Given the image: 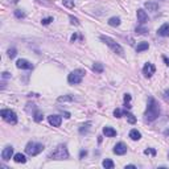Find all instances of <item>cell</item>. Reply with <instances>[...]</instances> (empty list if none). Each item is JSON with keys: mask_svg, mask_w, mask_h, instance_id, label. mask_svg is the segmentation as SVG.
Returning a JSON list of instances; mask_svg holds the SVG:
<instances>
[{"mask_svg": "<svg viewBox=\"0 0 169 169\" xmlns=\"http://www.w3.org/2000/svg\"><path fill=\"white\" fill-rule=\"evenodd\" d=\"M144 116H145V120H148V122H153V120H156L160 116V107L155 98L152 97L148 98V106H147V110H145Z\"/></svg>", "mask_w": 169, "mask_h": 169, "instance_id": "6da1fadb", "label": "cell"}, {"mask_svg": "<svg viewBox=\"0 0 169 169\" xmlns=\"http://www.w3.org/2000/svg\"><path fill=\"white\" fill-rule=\"evenodd\" d=\"M69 151H67L66 144H60L57 145V148L53 152H50V155L48 156V159L50 160H67L69 159Z\"/></svg>", "mask_w": 169, "mask_h": 169, "instance_id": "7a4b0ae2", "label": "cell"}, {"mask_svg": "<svg viewBox=\"0 0 169 169\" xmlns=\"http://www.w3.org/2000/svg\"><path fill=\"white\" fill-rule=\"evenodd\" d=\"M100 41H103L105 44L107 45L108 48H111V50L114 53H116L118 56H124V49H123V46L122 45H119L115 40H112L111 37H108V36H105V35H102L100 36Z\"/></svg>", "mask_w": 169, "mask_h": 169, "instance_id": "3957f363", "label": "cell"}, {"mask_svg": "<svg viewBox=\"0 0 169 169\" xmlns=\"http://www.w3.org/2000/svg\"><path fill=\"white\" fill-rule=\"evenodd\" d=\"M84 74H86L84 69H75V70H73V72L67 75V82H69L70 84H79L81 82H82Z\"/></svg>", "mask_w": 169, "mask_h": 169, "instance_id": "277c9868", "label": "cell"}, {"mask_svg": "<svg viewBox=\"0 0 169 169\" xmlns=\"http://www.w3.org/2000/svg\"><path fill=\"white\" fill-rule=\"evenodd\" d=\"M44 144L41 143H36V142H29L25 145V153L29 156H37L38 153H41L44 151Z\"/></svg>", "mask_w": 169, "mask_h": 169, "instance_id": "5b68a950", "label": "cell"}, {"mask_svg": "<svg viewBox=\"0 0 169 169\" xmlns=\"http://www.w3.org/2000/svg\"><path fill=\"white\" fill-rule=\"evenodd\" d=\"M0 116L3 118V120H5L7 123H9V124L15 126L16 123H17V115H16L15 111H12V110L9 108H4L0 111Z\"/></svg>", "mask_w": 169, "mask_h": 169, "instance_id": "8992f818", "label": "cell"}, {"mask_svg": "<svg viewBox=\"0 0 169 169\" xmlns=\"http://www.w3.org/2000/svg\"><path fill=\"white\" fill-rule=\"evenodd\" d=\"M155 72H156V67L151 62H147L144 65V67H143V74H144L145 78H151L155 74Z\"/></svg>", "mask_w": 169, "mask_h": 169, "instance_id": "52a82bcc", "label": "cell"}, {"mask_svg": "<svg viewBox=\"0 0 169 169\" xmlns=\"http://www.w3.org/2000/svg\"><path fill=\"white\" fill-rule=\"evenodd\" d=\"M12 156H13V147L12 145H7V147L1 151V159L4 160V161H8V160H11Z\"/></svg>", "mask_w": 169, "mask_h": 169, "instance_id": "ba28073f", "label": "cell"}, {"mask_svg": "<svg viewBox=\"0 0 169 169\" xmlns=\"http://www.w3.org/2000/svg\"><path fill=\"white\" fill-rule=\"evenodd\" d=\"M16 67H19V69L30 70V69H33V64H32V62H29L28 60L20 58V60H17V62H16Z\"/></svg>", "mask_w": 169, "mask_h": 169, "instance_id": "9c48e42d", "label": "cell"}, {"mask_svg": "<svg viewBox=\"0 0 169 169\" xmlns=\"http://www.w3.org/2000/svg\"><path fill=\"white\" fill-rule=\"evenodd\" d=\"M114 153L115 155H119V156H123V155H126L127 153V145L124 144V143H116V145L114 147Z\"/></svg>", "mask_w": 169, "mask_h": 169, "instance_id": "30bf717a", "label": "cell"}, {"mask_svg": "<svg viewBox=\"0 0 169 169\" xmlns=\"http://www.w3.org/2000/svg\"><path fill=\"white\" fill-rule=\"evenodd\" d=\"M136 16H137V21H139L140 24H145V22L148 21V13L145 12L144 9H142V8L137 9Z\"/></svg>", "mask_w": 169, "mask_h": 169, "instance_id": "8fae6325", "label": "cell"}, {"mask_svg": "<svg viewBox=\"0 0 169 169\" xmlns=\"http://www.w3.org/2000/svg\"><path fill=\"white\" fill-rule=\"evenodd\" d=\"M157 36L160 37H168L169 36V22H165L157 29Z\"/></svg>", "mask_w": 169, "mask_h": 169, "instance_id": "7c38bea8", "label": "cell"}, {"mask_svg": "<svg viewBox=\"0 0 169 169\" xmlns=\"http://www.w3.org/2000/svg\"><path fill=\"white\" fill-rule=\"evenodd\" d=\"M48 120L53 127H60L62 123V118L60 115H50V116H48Z\"/></svg>", "mask_w": 169, "mask_h": 169, "instance_id": "4fadbf2b", "label": "cell"}, {"mask_svg": "<svg viewBox=\"0 0 169 169\" xmlns=\"http://www.w3.org/2000/svg\"><path fill=\"white\" fill-rule=\"evenodd\" d=\"M103 134L106 135V137H115L116 136V129H114L112 127H105Z\"/></svg>", "mask_w": 169, "mask_h": 169, "instance_id": "5bb4252c", "label": "cell"}, {"mask_svg": "<svg viewBox=\"0 0 169 169\" xmlns=\"http://www.w3.org/2000/svg\"><path fill=\"white\" fill-rule=\"evenodd\" d=\"M144 7L147 8L148 11H152V12H156V11L159 9V4H157V3H155V1H147L144 4Z\"/></svg>", "mask_w": 169, "mask_h": 169, "instance_id": "9a60e30c", "label": "cell"}, {"mask_svg": "<svg viewBox=\"0 0 169 169\" xmlns=\"http://www.w3.org/2000/svg\"><path fill=\"white\" fill-rule=\"evenodd\" d=\"M13 161L17 162V164H20V162L21 164H25V162H27V157L22 153H16L15 156H13Z\"/></svg>", "mask_w": 169, "mask_h": 169, "instance_id": "2e32d148", "label": "cell"}, {"mask_svg": "<svg viewBox=\"0 0 169 169\" xmlns=\"http://www.w3.org/2000/svg\"><path fill=\"white\" fill-rule=\"evenodd\" d=\"M107 22H108L110 27H119L122 21H120V17H118V16H114V17H110Z\"/></svg>", "mask_w": 169, "mask_h": 169, "instance_id": "e0dca14e", "label": "cell"}, {"mask_svg": "<svg viewBox=\"0 0 169 169\" xmlns=\"http://www.w3.org/2000/svg\"><path fill=\"white\" fill-rule=\"evenodd\" d=\"M148 48H149L148 42H145V41L139 42V44H137V46H136V52L137 53H142V52H144V50H148Z\"/></svg>", "mask_w": 169, "mask_h": 169, "instance_id": "ac0fdd59", "label": "cell"}, {"mask_svg": "<svg viewBox=\"0 0 169 169\" xmlns=\"http://www.w3.org/2000/svg\"><path fill=\"white\" fill-rule=\"evenodd\" d=\"M91 70L94 73H98V74H100V73H103V70H105V67H103V65L100 62H95L94 65H92Z\"/></svg>", "mask_w": 169, "mask_h": 169, "instance_id": "d6986e66", "label": "cell"}, {"mask_svg": "<svg viewBox=\"0 0 169 169\" xmlns=\"http://www.w3.org/2000/svg\"><path fill=\"white\" fill-rule=\"evenodd\" d=\"M129 137H131L132 140H135V142H136V140H140V137H142V134H140L139 131H137V129H131V131H129Z\"/></svg>", "mask_w": 169, "mask_h": 169, "instance_id": "ffe728a7", "label": "cell"}, {"mask_svg": "<svg viewBox=\"0 0 169 169\" xmlns=\"http://www.w3.org/2000/svg\"><path fill=\"white\" fill-rule=\"evenodd\" d=\"M90 127H91V122H86L84 124H82V126L79 127V129H78V131H79L81 135L87 134V132H89V129H90Z\"/></svg>", "mask_w": 169, "mask_h": 169, "instance_id": "44dd1931", "label": "cell"}, {"mask_svg": "<svg viewBox=\"0 0 169 169\" xmlns=\"http://www.w3.org/2000/svg\"><path fill=\"white\" fill-rule=\"evenodd\" d=\"M32 116H33V119H35V122H37V123H40L41 120L44 119V115H42V112L40 110H36V111L32 114Z\"/></svg>", "mask_w": 169, "mask_h": 169, "instance_id": "7402d4cb", "label": "cell"}, {"mask_svg": "<svg viewBox=\"0 0 169 169\" xmlns=\"http://www.w3.org/2000/svg\"><path fill=\"white\" fill-rule=\"evenodd\" d=\"M102 165H103V168H106V169H112V168L115 167L114 161H112V160H110V159H106V160H103Z\"/></svg>", "mask_w": 169, "mask_h": 169, "instance_id": "603a6c76", "label": "cell"}, {"mask_svg": "<svg viewBox=\"0 0 169 169\" xmlns=\"http://www.w3.org/2000/svg\"><path fill=\"white\" fill-rule=\"evenodd\" d=\"M75 98L73 97V95H64V97H60L58 98V102H73Z\"/></svg>", "mask_w": 169, "mask_h": 169, "instance_id": "cb8c5ba5", "label": "cell"}, {"mask_svg": "<svg viewBox=\"0 0 169 169\" xmlns=\"http://www.w3.org/2000/svg\"><path fill=\"white\" fill-rule=\"evenodd\" d=\"M124 116H127V120H128L131 124H135L136 123V118L134 116V115L131 114V112H128V111H124Z\"/></svg>", "mask_w": 169, "mask_h": 169, "instance_id": "d4e9b609", "label": "cell"}, {"mask_svg": "<svg viewBox=\"0 0 169 169\" xmlns=\"http://www.w3.org/2000/svg\"><path fill=\"white\" fill-rule=\"evenodd\" d=\"M135 33H136V35H142V36H144V35H147L148 33V29L147 28H144V27H137L136 29H135Z\"/></svg>", "mask_w": 169, "mask_h": 169, "instance_id": "484cf974", "label": "cell"}, {"mask_svg": "<svg viewBox=\"0 0 169 169\" xmlns=\"http://www.w3.org/2000/svg\"><path fill=\"white\" fill-rule=\"evenodd\" d=\"M7 53H8V57H9L11 60H13V58L17 56V50H16V48H9Z\"/></svg>", "mask_w": 169, "mask_h": 169, "instance_id": "4316f807", "label": "cell"}, {"mask_svg": "<svg viewBox=\"0 0 169 169\" xmlns=\"http://www.w3.org/2000/svg\"><path fill=\"white\" fill-rule=\"evenodd\" d=\"M62 4L67 8H74V0H62Z\"/></svg>", "mask_w": 169, "mask_h": 169, "instance_id": "83f0119b", "label": "cell"}, {"mask_svg": "<svg viewBox=\"0 0 169 169\" xmlns=\"http://www.w3.org/2000/svg\"><path fill=\"white\" fill-rule=\"evenodd\" d=\"M114 116H115V118H122V116H124V111H122L120 108H115V110H114Z\"/></svg>", "mask_w": 169, "mask_h": 169, "instance_id": "f1b7e54d", "label": "cell"}, {"mask_svg": "<svg viewBox=\"0 0 169 169\" xmlns=\"http://www.w3.org/2000/svg\"><path fill=\"white\" fill-rule=\"evenodd\" d=\"M15 17L16 19H25V13L21 9H16L15 11Z\"/></svg>", "mask_w": 169, "mask_h": 169, "instance_id": "f546056e", "label": "cell"}, {"mask_svg": "<svg viewBox=\"0 0 169 169\" xmlns=\"http://www.w3.org/2000/svg\"><path fill=\"white\" fill-rule=\"evenodd\" d=\"M53 20H54V19H53L52 16H49V17H44V19L41 20V24H42V25H49Z\"/></svg>", "mask_w": 169, "mask_h": 169, "instance_id": "4dcf8cb0", "label": "cell"}, {"mask_svg": "<svg viewBox=\"0 0 169 169\" xmlns=\"http://www.w3.org/2000/svg\"><path fill=\"white\" fill-rule=\"evenodd\" d=\"M144 153L145 155H152V156H156V149L148 148V149H145V151H144Z\"/></svg>", "mask_w": 169, "mask_h": 169, "instance_id": "1f68e13d", "label": "cell"}, {"mask_svg": "<svg viewBox=\"0 0 169 169\" xmlns=\"http://www.w3.org/2000/svg\"><path fill=\"white\" fill-rule=\"evenodd\" d=\"M69 19H70V22H72L73 25H79V21H78V19H77V17H74V16L70 15V16H69Z\"/></svg>", "mask_w": 169, "mask_h": 169, "instance_id": "d6a6232c", "label": "cell"}, {"mask_svg": "<svg viewBox=\"0 0 169 169\" xmlns=\"http://www.w3.org/2000/svg\"><path fill=\"white\" fill-rule=\"evenodd\" d=\"M1 78H3V79H8V78H11V74L8 72H4L1 74Z\"/></svg>", "mask_w": 169, "mask_h": 169, "instance_id": "836d02e7", "label": "cell"}, {"mask_svg": "<svg viewBox=\"0 0 169 169\" xmlns=\"http://www.w3.org/2000/svg\"><path fill=\"white\" fill-rule=\"evenodd\" d=\"M37 1L41 3V4H44V5H50V4H52L49 0H37Z\"/></svg>", "mask_w": 169, "mask_h": 169, "instance_id": "e575fe53", "label": "cell"}, {"mask_svg": "<svg viewBox=\"0 0 169 169\" xmlns=\"http://www.w3.org/2000/svg\"><path fill=\"white\" fill-rule=\"evenodd\" d=\"M129 100H131V95H129V94H126V95H124V103H129Z\"/></svg>", "mask_w": 169, "mask_h": 169, "instance_id": "d590c367", "label": "cell"}, {"mask_svg": "<svg viewBox=\"0 0 169 169\" xmlns=\"http://www.w3.org/2000/svg\"><path fill=\"white\" fill-rule=\"evenodd\" d=\"M86 155H87V151H81L79 152V159H83Z\"/></svg>", "mask_w": 169, "mask_h": 169, "instance_id": "8d00e7d4", "label": "cell"}, {"mask_svg": "<svg viewBox=\"0 0 169 169\" xmlns=\"http://www.w3.org/2000/svg\"><path fill=\"white\" fill-rule=\"evenodd\" d=\"M162 60H164L165 65H167V66H169V58H168V57H165V56H164V57H162Z\"/></svg>", "mask_w": 169, "mask_h": 169, "instance_id": "74e56055", "label": "cell"}, {"mask_svg": "<svg viewBox=\"0 0 169 169\" xmlns=\"http://www.w3.org/2000/svg\"><path fill=\"white\" fill-rule=\"evenodd\" d=\"M164 97L167 98V99H169V90H165V92H164Z\"/></svg>", "mask_w": 169, "mask_h": 169, "instance_id": "f35d334b", "label": "cell"}, {"mask_svg": "<svg viewBox=\"0 0 169 169\" xmlns=\"http://www.w3.org/2000/svg\"><path fill=\"white\" fill-rule=\"evenodd\" d=\"M127 168H132V169H136V165H132V164H129V165H126V169Z\"/></svg>", "mask_w": 169, "mask_h": 169, "instance_id": "ab89813d", "label": "cell"}, {"mask_svg": "<svg viewBox=\"0 0 169 169\" xmlns=\"http://www.w3.org/2000/svg\"><path fill=\"white\" fill-rule=\"evenodd\" d=\"M75 40H77V35H75V33H74V35H73V36H72V41H73V42H74Z\"/></svg>", "mask_w": 169, "mask_h": 169, "instance_id": "60d3db41", "label": "cell"}, {"mask_svg": "<svg viewBox=\"0 0 169 169\" xmlns=\"http://www.w3.org/2000/svg\"><path fill=\"white\" fill-rule=\"evenodd\" d=\"M164 135H165V136H169V128H168V129H165V131H164Z\"/></svg>", "mask_w": 169, "mask_h": 169, "instance_id": "b9f144b4", "label": "cell"}, {"mask_svg": "<svg viewBox=\"0 0 169 169\" xmlns=\"http://www.w3.org/2000/svg\"><path fill=\"white\" fill-rule=\"evenodd\" d=\"M65 118H66V119H69V118H70V114H69V112H65Z\"/></svg>", "mask_w": 169, "mask_h": 169, "instance_id": "7bdbcfd3", "label": "cell"}, {"mask_svg": "<svg viewBox=\"0 0 169 169\" xmlns=\"http://www.w3.org/2000/svg\"><path fill=\"white\" fill-rule=\"evenodd\" d=\"M168 159H169V153H168Z\"/></svg>", "mask_w": 169, "mask_h": 169, "instance_id": "ee69618b", "label": "cell"}]
</instances>
